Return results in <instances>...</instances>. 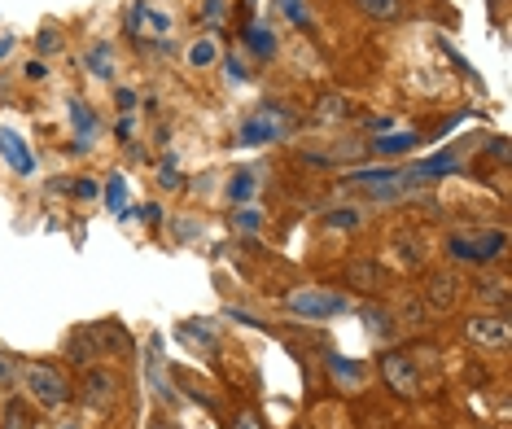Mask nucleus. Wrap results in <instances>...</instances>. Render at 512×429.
I'll list each match as a JSON object with an SVG mask.
<instances>
[{"mask_svg":"<svg viewBox=\"0 0 512 429\" xmlns=\"http://www.w3.org/2000/svg\"><path fill=\"white\" fill-rule=\"evenodd\" d=\"M88 333H92V342H97L101 355H127L132 351V338H127V329L119 320H97V324H88Z\"/></svg>","mask_w":512,"mask_h":429,"instance_id":"obj_12","label":"nucleus"},{"mask_svg":"<svg viewBox=\"0 0 512 429\" xmlns=\"http://www.w3.org/2000/svg\"><path fill=\"white\" fill-rule=\"evenodd\" d=\"M351 5H355L364 18H372V22H394V18H403V0H351Z\"/></svg>","mask_w":512,"mask_h":429,"instance_id":"obj_20","label":"nucleus"},{"mask_svg":"<svg viewBox=\"0 0 512 429\" xmlns=\"http://www.w3.org/2000/svg\"><path fill=\"white\" fill-rule=\"evenodd\" d=\"M281 14L294 22L298 31H311V27H316V18H311V9L302 5V0H281Z\"/></svg>","mask_w":512,"mask_h":429,"instance_id":"obj_28","label":"nucleus"},{"mask_svg":"<svg viewBox=\"0 0 512 429\" xmlns=\"http://www.w3.org/2000/svg\"><path fill=\"white\" fill-rule=\"evenodd\" d=\"M394 250H399V263H407V268H421L425 263V241L421 237H394Z\"/></svg>","mask_w":512,"mask_h":429,"instance_id":"obj_23","label":"nucleus"},{"mask_svg":"<svg viewBox=\"0 0 512 429\" xmlns=\"http://www.w3.org/2000/svg\"><path fill=\"white\" fill-rule=\"evenodd\" d=\"M219 40L215 36H197L189 49H184V62H189V71H211V66H219Z\"/></svg>","mask_w":512,"mask_h":429,"instance_id":"obj_16","label":"nucleus"},{"mask_svg":"<svg viewBox=\"0 0 512 429\" xmlns=\"http://www.w3.org/2000/svg\"><path fill=\"white\" fill-rule=\"evenodd\" d=\"M324 368H329V377L346 390H359L368 381V368L359 364V359H346V355H324Z\"/></svg>","mask_w":512,"mask_h":429,"instance_id":"obj_14","label":"nucleus"},{"mask_svg":"<svg viewBox=\"0 0 512 429\" xmlns=\"http://www.w3.org/2000/svg\"><path fill=\"white\" fill-rule=\"evenodd\" d=\"M206 18H211V22L224 18V0H206Z\"/></svg>","mask_w":512,"mask_h":429,"instance_id":"obj_42","label":"nucleus"},{"mask_svg":"<svg viewBox=\"0 0 512 429\" xmlns=\"http://www.w3.org/2000/svg\"><path fill=\"white\" fill-rule=\"evenodd\" d=\"M464 338L482 351H508L512 346V320L508 311H482V316L464 320Z\"/></svg>","mask_w":512,"mask_h":429,"instance_id":"obj_5","label":"nucleus"},{"mask_svg":"<svg viewBox=\"0 0 512 429\" xmlns=\"http://www.w3.org/2000/svg\"><path fill=\"white\" fill-rule=\"evenodd\" d=\"M141 219H145V224H162V206H158V202L141 206Z\"/></svg>","mask_w":512,"mask_h":429,"instance_id":"obj_41","label":"nucleus"},{"mask_svg":"<svg viewBox=\"0 0 512 429\" xmlns=\"http://www.w3.org/2000/svg\"><path fill=\"white\" fill-rule=\"evenodd\" d=\"M66 193H75L79 202H97V197H101V184L88 180V176H75V184H66Z\"/></svg>","mask_w":512,"mask_h":429,"instance_id":"obj_31","label":"nucleus"},{"mask_svg":"<svg viewBox=\"0 0 512 429\" xmlns=\"http://www.w3.org/2000/svg\"><path fill=\"white\" fill-rule=\"evenodd\" d=\"M66 119H71V132H75V149H92L101 141V119H97V110H92L88 101H71Z\"/></svg>","mask_w":512,"mask_h":429,"instance_id":"obj_10","label":"nucleus"},{"mask_svg":"<svg viewBox=\"0 0 512 429\" xmlns=\"http://www.w3.org/2000/svg\"><path fill=\"white\" fill-rule=\"evenodd\" d=\"M22 79H27V84H44V79H49V66H44L40 57H36V62L22 66Z\"/></svg>","mask_w":512,"mask_h":429,"instance_id":"obj_36","label":"nucleus"},{"mask_svg":"<svg viewBox=\"0 0 512 429\" xmlns=\"http://www.w3.org/2000/svg\"><path fill=\"white\" fill-rule=\"evenodd\" d=\"M346 281L355 289H364V294H377V289L386 285V268H381L377 259H351L346 263Z\"/></svg>","mask_w":512,"mask_h":429,"instance_id":"obj_13","label":"nucleus"},{"mask_svg":"<svg viewBox=\"0 0 512 429\" xmlns=\"http://www.w3.org/2000/svg\"><path fill=\"white\" fill-rule=\"evenodd\" d=\"M5 429H31V421L22 416L18 403H9V412H5Z\"/></svg>","mask_w":512,"mask_h":429,"instance_id":"obj_39","label":"nucleus"},{"mask_svg":"<svg viewBox=\"0 0 512 429\" xmlns=\"http://www.w3.org/2000/svg\"><path fill=\"white\" fill-rule=\"evenodd\" d=\"M381 381H386V390H394L399 399H416V394H421V373H416L412 355H403V351L381 355Z\"/></svg>","mask_w":512,"mask_h":429,"instance_id":"obj_7","label":"nucleus"},{"mask_svg":"<svg viewBox=\"0 0 512 429\" xmlns=\"http://www.w3.org/2000/svg\"><path fill=\"white\" fill-rule=\"evenodd\" d=\"M18 381L27 386L31 403L44 412H62L66 403L75 399V386L66 377V368H53V364H22L18 368Z\"/></svg>","mask_w":512,"mask_h":429,"instance_id":"obj_1","label":"nucleus"},{"mask_svg":"<svg viewBox=\"0 0 512 429\" xmlns=\"http://www.w3.org/2000/svg\"><path fill=\"white\" fill-rule=\"evenodd\" d=\"M477 298H482V303H495L499 311H508V281L486 276V281H477Z\"/></svg>","mask_w":512,"mask_h":429,"instance_id":"obj_22","label":"nucleus"},{"mask_svg":"<svg viewBox=\"0 0 512 429\" xmlns=\"http://www.w3.org/2000/svg\"><path fill=\"white\" fill-rule=\"evenodd\" d=\"M320 114H324V119H337V114H346V101L342 97H324L320 101Z\"/></svg>","mask_w":512,"mask_h":429,"instance_id":"obj_40","label":"nucleus"},{"mask_svg":"<svg viewBox=\"0 0 512 429\" xmlns=\"http://www.w3.org/2000/svg\"><path fill=\"white\" fill-rule=\"evenodd\" d=\"M232 429H263V416L254 408H241L237 416H232Z\"/></svg>","mask_w":512,"mask_h":429,"instance_id":"obj_35","label":"nucleus"},{"mask_svg":"<svg viewBox=\"0 0 512 429\" xmlns=\"http://www.w3.org/2000/svg\"><path fill=\"white\" fill-rule=\"evenodd\" d=\"M114 106H119L123 114H132L136 110V92L132 88H114Z\"/></svg>","mask_w":512,"mask_h":429,"instance_id":"obj_38","label":"nucleus"},{"mask_svg":"<svg viewBox=\"0 0 512 429\" xmlns=\"http://www.w3.org/2000/svg\"><path fill=\"white\" fill-rule=\"evenodd\" d=\"M421 145H425V136H416V132L377 136V141H372V154L377 158H399V154H412V149H421Z\"/></svg>","mask_w":512,"mask_h":429,"instance_id":"obj_17","label":"nucleus"},{"mask_svg":"<svg viewBox=\"0 0 512 429\" xmlns=\"http://www.w3.org/2000/svg\"><path fill=\"white\" fill-rule=\"evenodd\" d=\"M62 355H66V364H75V368H92L97 364V342H92V333H88V324L84 329H75L71 338H66V346H62Z\"/></svg>","mask_w":512,"mask_h":429,"instance_id":"obj_15","label":"nucleus"},{"mask_svg":"<svg viewBox=\"0 0 512 429\" xmlns=\"http://www.w3.org/2000/svg\"><path fill=\"white\" fill-rule=\"evenodd\" d=\"M254 189H259L254 171H232V180H228V197H232V202H250Z\"/></svg>","mask_w":512,"mask_h":429,"instance_id":"obj_25","label":"nucleus"},{"mask_svg":"<svg viewBox=\"0 0 512 429\" xmlns=\"http://www.w3.org/2000/svg\"><path fill=\"white\" fill-rule=\"evenodd\" d=\"M285 136H289V119L281 110H272V106H263L259 114L241 119V127H237V145H246V149L276 145V141H285Z\"/></svg>","mask_w":512,"mask_h":429,"instance_id":"obj_6","label":"nucleus"},{"mask_svg":"<svg viewBox=\"0 0 512 429\" xmlns=\"http://www.w3.org/2000/svg\"><path fill=\"white\" fill-rule=\"evenodd\" d=\"M123 202H127V184H123V176H110V180H106V206H110L114 215H123V211H127Z\"/></svg>","mask_w":512,"mask_h":429,"instance_id":"obj_30","label":"nucleus"},{"mask_svg":"<svg viewBox=\"0 0 512 429\" xmlns=\"http://www.w3.org/2000/svg\"><path fill=\"white\" fill-rule=\"evenodd\" d=\"M62 429H79V425H62Z\"/></svg>","mask_w":512,"mask_h":429,"instance_id":"obj_44","label":"nucleus"},{"mask_svg":"<svg viewBox=\"0 0 512 429\" xmlns=\"http://www.w3.org/2000/svg\"><path fill=\"white\" fill-rule=\"evenodd\" d=\"M232 228H237V233H246V237H254L263 228V211H254V206H241V211L232 215Z\"/></svg>","mask_w":512,"mask_h":429,"instance_id":"obj_29","label":"nucleus"},{"mask_svg":"<svg viewBox=\"0 0 512 429\" xmlns=\"http://www.w3.org/2000/svg\"><path fill=\"white\" fill-rule=\"evenodd\" d=\"M62 49H66L62 31H57L53 22H44V27L36 31V53H40V57H53V53H62Z\"/></svg>","mask_w":512,"mask_h":429,"instance_id":"obj_26","label":"nucleus"},{"mask_svg":"<svg viewBox=\"0 0 512 429\" xmlns=\"http://www.w3.org/2000/svg\"><path fill=\"white\" fill-rule=\"evenodd\" d=\"M114 136H119L123 145H132V136H136V114H123V119L114 123Z\"/></svg>","mask_w":512,"mask_h":429,"instance_id":"obj_37","label":"nucleus"},{"mask_svg":"<svg viewBox=\"0 0 512 429\" xmlns=\"http://www.w3.org/2000/svg\"><path fill=\"white\" fill-rule=\"evenodd\" d=\"M359 316H364V324H368L372 338H381V342H390V338H394V324H390L394 316H390L386 307H364Z\"/></svg>","mask_w":512,"mask_h":429,"instance_id":"obj_21","label":"nucleus"},{"mask_svg":"<svg viewBox=\"0 0 512 429\" xmlns=\"http://www.w3.org/2000/svg\"><path fill=\"white\" fill-rule=\"evenodd\" d=\"M508 250V233L504 228H482V233H451L447 237V254L460 263H473V268H486L499 254Z\"/></svg>","mask_w":512,"mask_h":429,"instance_id":"obj_2","label":"nucleus"},{"mask_svg":"<svg viewBox=\"0 0 512 429\" xmlns=\"http://www.w3.org/2000/svg\"><path fill=\"white\" fill-rule=\"evenodd\" d=\"M180 338H184V342H202L206 351H215V346H219V333H215V324H197V320L180 324Z\"/></svg>","mask_w":512,"mask_h":429,"instance_id":"obj_24","label":"nucleus"},{"mask_svg":"<svg viewBox=\"0 0 512 429\" xmlns=\"http://www.w3.org/2000/svg\"><path fill=\"white\" fill-rule=\"evenodd\" d=\"M84 71H88L92 79H114V49H110L106 40L92 44V49L84 53Z\"/></svg>","mask_w":512,"mask_h":429,"instance_id":"obj_19","label":"nucleus"},{"mask_svg":"<svg viewBox=\"0 0 512 429\" xmlns=\"http://www.w3.org/2000/svg\"><path fill=\"white\" fill-rule=\"evenodd\" d=\"M158 184H162V189H180V171H176V158H167V162H162V167H158Z\"/></svg>","mask_w":512,"mask_h":429,"instance_id":"obj_34","label":"nucleus"},{"mask_svg":"<svg viewBox=\"0 0 512 429\" xmlns=\"http://www.w3.org/2000/svg\"><path fill=\"white\" fill-rule=\"evenodd\" d=\"M324 224H329V228H342V233H355V228L364 224V219H359L355 206H333V211L324 215Z\"/></svg>","mask_w":512,"mask_h":429,"instance_id":"obj_27","label":"nucleus"},{"mask_svg":"<svg viewBox=\"0 0 512 429\" xmlns=\"http://www.w3.org/2000/svg\"><path fill=\"white\" fill-rule=\"evenodd\" d=\"M0 158L9 162L14 176H36V154H31L27 141H22L14 127H0Z\"/></svg>","mask_w":512,"mask_h":429,"instance_id":"obj_8","label":"nucleus"},{"mask_svg":"<svg viewBox=\"0 0 512 429\" xmlns=\"http://www.w3.org/2000/svg\"><path fill=\"white\" fill-rule=\"evenodd\" d=\"M154 429H171V425H154Z\"/></svg>","mask_w":512,"mask_h":429,"instance_id":"obj_45","label":"nucleus"},{"mask_svg":"<svg viewBox=\"0 0 512 429\" xmlns=\"http://www.w3.org/2000/svg\"><path fill=\"white\" fill-rule=\"evenodd\" d=\"M14 44H18L14 36H0V62H5V57H9V53H14Z\"/></svg>","mask_w":512,"mask_h":429,"instance_id":"obj_43","label":"nucleus"},{"mask_svg":"<svg viewBox=\"0 0 512 429\" xmlns=\"http://www.w3.org/2000/svg\"><path fill=\"white\" fill-rule=\"evenodd\" d=\"M18 368L22 364H14V355L0 351V390H14L18 386Z\"/></svg>","mask_w":512,"mask_h":429,"instance_id":"obj_32","label":"nucleus"},{"mask_svg":"<svg viewBox=\"0 0 512 429\" xmlns=\"http://www.w3.org/2000/svg\"><path fill=\"white\" fill-rule=\"evenodd\" d=\"M119 394H123V381L114 368H84V381H79V403H84L88 412H97V416H110L114 412V403H119Z\"/></svg>","mask_w":512,"mask_h":429,"instance_id":"obj_4","label":"nucleus"},{"mask_svg":"<svg viewBox=\"0 0 512 429\" xmlns=\"http://www.w3.org/2000/svg\"><path fill=\"white\" fill-rule=\"evenodd\" d=\"M219 66H224V79L228 84H246V62H241V57H219Z\"/></svg>","mask_w":512,"mask_h":429,"instance_id":"obj_33","label":"nucleus"},{"mask_svg":"<svg viewBox=\"0 0 512 429\" xmlns=\"http://www.w3.org/2000/svg\"><path fill=\"white\" fill-rule=\"evenodd\" d=\"M425 303L434 307V311H451L460 303V276H451V272H429V281H425Z\"/></svg>","mask_w":512,"mask_h":429,"instance_id":"obj_11","label":"nucleus"},{"mask_svg":"<svg viewBox=\"0 0 512 429\" xmlns=\"http://www.w3.org/2000/svg\"><path fill=\"white\" fill-rule=\"evenodd\" d=\"M246 49L259 57V62H272L276 57V31L267 27V22H250L246 27Z\"/></svg>","mask_w":512,"mask_h":429,"instance_id":"obj_18","label":"nucleus"},{"mask_svg":"<svg viewBox=\"0 0 512 429\" xmlns=\"http://www.w3.org/2000/svg\"><path fill=\"white\" fill-rule=\"evenodd\" d=\"M145 381H149V390L158 394V403H176V386H171L167 359H162V338H154V342H149V359H145Z\"/></svg>","mask_w":512,"mask_h":429,"instance_id":"obj_9","label":"nucleus"},{"mask_svg":"<svg viewBox=\"0 0 512 429\" xmlns=\"http://www.w3.org/2000/svg\"><path fill=\"white\" fill-rule=\"evenodd\" d=\"M285 307L294 311L298 320H333V316H346V311H351V298L333 294V289L302 285V289H289L285 294Z\"/></svg>","mask_w":512,"mask_h":429,"instance_id":"obj_3","label":"nucleus"}]
</instances>
